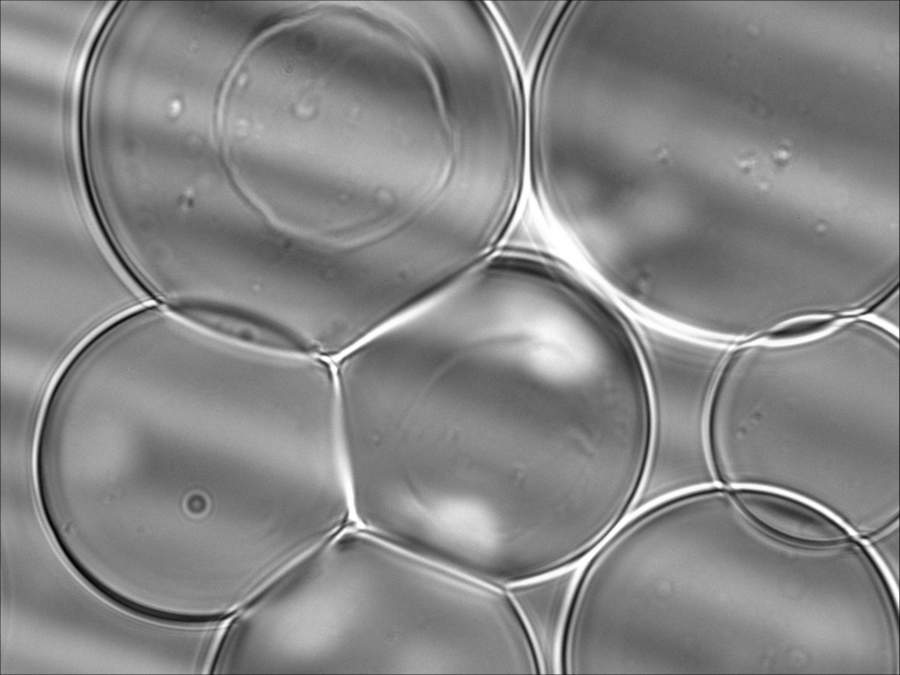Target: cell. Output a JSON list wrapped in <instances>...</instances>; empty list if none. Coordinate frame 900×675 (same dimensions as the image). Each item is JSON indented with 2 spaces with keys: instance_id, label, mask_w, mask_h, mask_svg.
<instances>
[{
  "instance_id": "1",
  "label": "cell",
  "mask_w": 900,
  "mask_h": 675,
  "mask_svg": "<svg viewBox=\"0 0 900 675\" xmlns=\"http://www.w3.org/2000/svg\"><path fill=\"white\" fill-rule=\"evenodd\" d=\"M339 408L351 479L384 528L503 580L586 559L641 494L657 431L644 372L601 320L483 274L364 342Z\"/></svg>"
},
{
  "instance_id": "2",
  "label": "cell",
  "mask_w": 900,
  "mask_h": 675,
  "mask_svg": "<svg viewBox=\"0 0 900 675\" xmlns=\"http://www.w3.org/2000/svg\"><path fill=\"white\" fill-rule=\"evenodd\" d=\"M167 308L183 323L240 349L287 358L324 359L319 347L300 331L251 306L179 299Z\"/></svg>"
},
{
  "instance_id": "3",
  "label": "cell",
  "mask_w": 900,
  "mask_h": 675,
  "mask_svg": "<svg viewBox=\"0 0 900 675\" xmlns=\"http://www.w3.org/2000/svg\"><path fill=\"white\" fill-rule=\"evenodd\" d=\"M729 491L745 518L781 540L817 548L852 538L840 519L810 500L762 487H730Z\"/></svg>"
},
{
  "instance_id": "4",
  "label": "cell",
  "mask_w": 900,
  "mask_h": 675,
  "mask_svg": "<svg viewBox=\"0 0 900 675\" xmlns=\"http://www.w3.org/2000/svg\"><path fill=\"white\" fill-rule=\"evenodd\" d=\"M566 570L505 588L517 606L539 653L544 673L557 668L560 634L572 582Z\"/></svg>"
}]
</instances>
